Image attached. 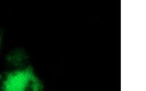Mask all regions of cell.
<instances>
[{"mask_svg":"<svg viewBox=\"0 0 146 91\" xmlns=\"http://www.w3.org/2000/svg\"><path fill=\"white\" fill-rule=\"evenodd\" d=\"M43 85L31 66L7 72L2 81V91H43Z\"/></svg>","mask_w":146,"mask_h":91,"instance_id":"cell-1","label":"cell"},{"mask_svg":"<svg viewBox=\"0 0 146 91\" xmlns=\"http://www.w3.org/2000/svg\"><path fill=\"white\" fill-rule=\"evenodd\" d=\"M27 58V55L23 51H16L9 55L7 57V61L12 65H20Z\"/></svg>","mask_w":146,"mask_h":91,"instance_id":"cell-2","label":"cell"}]
</instances>
